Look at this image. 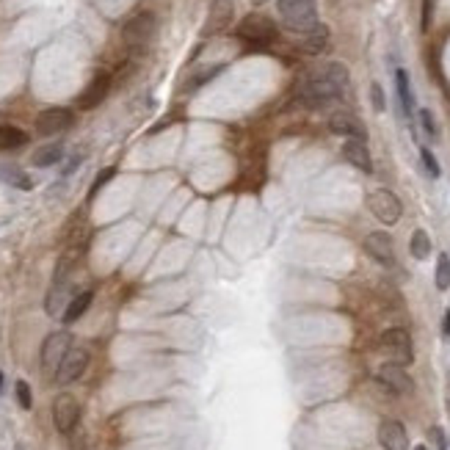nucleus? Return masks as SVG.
<instances>
[{
  "mask_svg": "<svg viewBox=\"0 0 450 450\" xmlns=\"http://www.w3.org/2000/svg\"><path fill=\"white\" fill-rule=\"evenodd\" d=\"M415 450H425V445H417V448H415Z\"/></svg>",
  "mask_w": 450,
  "mask_h": 450,
  "instance_id": "473e14b6",
  "label": "nucleus"
},
{
  "mask_svg": "<svg viewBox=\"0 0 450 450\" xmlns=\"http://www.w3.org/2000/svg\"><path fill=\"white\" fill-rule=\"evenodd\" d=\"M342 158L354 166V169L370 174L373 171V158H370V149H367L365 141L359 139H345L342 141Z\"/></svg>",
  "mask_w": 450,
  "mask_h": 450,
  "instance_id": "f3484780",
  "label": "nucleus"
},
{
  "mask_svg": "<svg viewBox=\"0 0 450 450\" xmlns=\"http://www.w3.org/2000/svg\"><path fill=\"white\" fill-rule=\"evenodd\" d=\"M370 97H373V108H376V111H384V91H381V86L379 83L370 86Z\"/></svg>",
  "mask_w": 450,
  "mask_h": 450,
  "instance_id": "c85d7f7f",
  "label": "nucleus"
},
{
  "mask_svg": "<svg viewBox=\"0 0 450 450\" xmlns=\"http://www.w3.org/2000/svg\"><path fill=\"white\" fill-rule=\"evenodd\" d=\"M379 442L384 450H409V434L403 428V422L384 420L379 425Z\"/></svg>",
  "mask_w": 450,
  "mask_h": 450,
  "instance_id": "dca6fc26",
  "label": "nucleus"
},
{
  "mask_svg": "<svg viewBox=\"0 0 450 450\" xmlns=\"http://www.w3.org/2000/svg\"><path fill=\"white\" fill-rule=\"evenodd\" d=\"M279 17L284 28L304 36L318 25V0H279Z\"/></svg>",
  "mask_w": 450,
  "mask_h": 450,
  "instance_id": "f03ea898",
  "label": "nucleus"
},
{
  "mask_svg": "<svg viewBox=\"0 0 450 450\" xmlns=\"http://www.w3.org/2000/svg\"><path fill=\"white\" fill-rule=\"evenodd\" d=\"M329 127H332V133H338V136H342V139L367 141V130H365V125H362V119H359V116H354V113H348V111L332 113Z\"/></svg>",
  "mask_w": 450,
  "mask_h": 450,
  "instance_id": "4468645a",
  "label": "nucleus"
},
{
  "mask_svg": "<svg viewBox=\"0 0 450 450\" xmlns=\"http://www.w3.org/2000/svg\"><path fill=\"white\" fill-rule=\"evenodd\" d=\"M448 390H450V387H448Z\"/></svg>",
  "mask_w": 450,
  "mask_h": 450,
  "instance_id": "f704fd0d",
  "label": "nucleus"
},
{
  "mask_svg": "<svg viewBox=\"0 0 450 450\" xmlns=\"http://www.w3.org/2000/svg\"><path fill=\"white\" fill-rule=\"evenodd\" d=\"M91 299H94V293L91 290H83V293H78V296H72L69 299V304H67V310H64V323H75L81 315H83L88 307H91Z\"/></svg>",
  "mask_w": 450,
  "mask_h": 450,
  "instance_id": "a211bd4d",
  "label": "nucleus"
},
{
  "mask_svg": "<svg viewBox=\"0 0 450 450\" xmlns=\"http://www.w3.org/2000/svg\"><path fill=\"white\" fill-rule=\"evenodd\" d=\"M367 210L381 221V224L393 226L400 221V216H403V204H400V199L395 197L393 191H387V188H376V191H370L367 194Z\"/></svg>",
  "mask_w": 450,
  "mask_h": 450,
  "instance_id": "20e7f679",
  "label": "nucleus"
},
{
  "mask_svg": "<svg viewBox=\"0 0 450 450\" xmlns=\"http://www.w3.org/2000/svg\"><path fill=\"white\" fill-rule=\"evenodd\" d=\"M442 335L450 338V310H445V318H442Z\"/></svg>",
  "mask_w": 450,
  "mask_h": 450,
  "instance_id": "2f4dec72",
  "label": "nucleus"
},
{
  "mask_svg": "<svg viewBox=\"0 0 450 450\" xmlns=\"http://www.w3.org/2000/svg\"><path fill=\"white\" fill-rule=\"evenodd\" d=\"M348 88V69L342 64H329L323 72H315L301 81V103L307 108H326L340 100Z\"/></svg>",
  "mask_w": 450,
  "mask_h": 450,
  "instance_id": "f257e3e1",
  "label": "nucleus"
},
{
  "mask_svg": "<svg viewBox=\"0 0 450 450\" xmlns=\"http://www.w3.org/2000/svg\"><path fill=\"white\" fill-rule=\"evenodd\" d=\"M69 348H72L69 332H53V335H47V340L42 342V370L56 376L58 365L64 362V357L69 354Z\"/></svg>",
  "mask_w": 450,
  "mask_h": 450,
  "instance_id": "0eeeda50",
  "label": "nucleus"
},
{
  "mask_svg": "<svg viewBox=\"0 0 450 450\" xmlns=\"http://www.w3.org/2000/svg\"><path fill=\"white\" fill-rule=\"evenodd\" d=\"M420 158H422V163H425V171H428V177H439L442 171H439V163H437V158L431 155V149H425L422 146L420 149Z\"/></svg>",
  "mask_w": 450,
  "mask_h": 450,
  "instance_id": "cd10ccee",
  "label": "nucleus"
},
{
  "mask_svg": "<svg viewBox=\"0 0 450 450\" xmlns=\"http://www.w3.org/2000/svg\"><path fill=\"white\" fill-rule=\"evenodd\" d=\"M395 91H398V100H400V108L406 116H412V108H415V97H412V86H409V75L403 69L395 72Z\"/></svg>",
  "mask_w": 450,
  "mask_h": 450,
  "instance_id": "aec40b11",
  "label": "nucleus"
},
{
  "mask_svg": "<svg viewBox=\"0 0 450 450\" xmlns=\"http://www.w3.org/2000/svg\"><path fill=\"white\" fill-rule=\"evenodd\" d=\"M14 390H17V400H20V406H23V409H30V406H33V395H30L28 381H17V384H14Z\"/></svg>",
  "mask_w": 450,
  "mask_h": 450,
  "instance_id": "bb28decb",
  "label": "nucleus"
},
{
  "mask_svg": "<svg viewBox=\"0 0 450 450\" xmlns=\"http://www.w3.org/2000/svg\"><path fill=\"white\" fill-rule=\"evenodd\" d=\"M81 420V403L75 400V395L61 393L53 400V422H56L58 434H72Z\"/></svg>",
  "mask_w": 450,
  "mask_h": 450,
  "instance_id": "6e6552de",
  "label": "nucleus"
},
{
  "mask_svg": "<svg viewBox=\"0 0 450 450\" xmlns=\"http://www.w3.org/2000/svg\"><path fill=\"white\" fill-rule=\"evenodd\" d=\"M409 252H412L415 260H428V254H431V238H428L425 229H415V232H412Z\"/></svg>",
  "mask_w": 450,
  "mask_h": 450,
  "instance_id": "b1692460",
  "label": "nucleus"
},
{
  "mask_svg": "<svg viewBox=\"0 0 450 450\" xmlns=\"http://www.w3.org/2000/svg\"><path fill=\"white\" fill-rule=\"evenodd\" d=\"M379 348L390 357V362H398V365H412L415 359V348H412V338L406 329H387L381 338H379Z\"/></svg>",
  "mask_w": 450,
  "mask_h": 450,
  "instance_id": "39448f33",
  "label": "nucleus"
},
{
  "mask_svg": "<svg viewBox=\"0 0 450 450\" xmlns=\"http://www.w3.org/2000/svg\"><path fill=\"white\" fill-rule=\"evenodd\" d=\"M232 20H235V6H232L229 0H213L202 33H204V36H219V33H224V30L232 25Z\"/></svg>",
  "mask_w": 450,
  "mask_h": 450,
  "instance_id": "9b49d317",
  "label": "nucleus"
},
{
  "mask_svg": "<svg viewBox=\"0 0 450 450\" xmlns=\"http://www.w3.org/2000/svg\"><path fill=\"white\" fill-rule=\"evenodd\" d=\"M254 3H265V0H254Z\"/></svg>",
  "mask_w": 450,
  "mask_h": 450,
  "instance_id": "72a5a7b5",
  "label": "nucleus"
},
{
  "mask_svg": "<svg viewBox=\"0 0 450 450\" xmlns=\"http://www.w3.org/2000/svg\"><path fill=\"white\" fill-rule=\"evenodd\" d=\"M431 439L437 442V448H439V450H448V442H445V431H442V428H431Z\"/></svg>",
  "mask_w": 450,
  "mask_h": 450,
  "instance_id": "c756f323",
  "label": "nucleus"
},
{
  "mask_svg": "<svg viewBox=\"0 0 450 450\" xmlns=\"http://www.w3.org/2000/svg\"><path fill=\"white\" fill-rule=\"evenodd\" d=\"M108 91H111V75H108V72H97V75L91 78V83L83 88V94L78 97V108H81V111L97 108V105L108 97Z\"/></svg>",
  "mask_w": 450,
  "mask_h": 450,
  "instance_id": "f8f14e48",
  "label": "nucleus"
},
{
  "mask_svg": "<svg viewBox=\"0 0 450 450\" xmlns=\"http://www.w3.org/2000/svg\"><path fill=\"white\" fill-rule=\"evenodd\" d=\"M376 379H379V384H384V387L395 395H406V393H412V390H415V384H412V379H409L406 367L398 365V362H384V365L379 367Z\"/></svg>",
  "mask_w": 450,
  "mask_h": 450,
  "instance_id": "9d476101",
  "label": "nucleus"
},
{
  "mask_svg": "<svg viewBox=\"0 0 450 450\" xmlns=\"http://www.w3.org/2000/svg\"><path fill=\"white\" fill-rule=\"evenodd\" d=\"M437 287H439V290H448L450 287V257L448 254H439V260H437Z\"/></svg>",
  "mask_w": 450,
  "mask_h": 450,
  "instance_id": "393cba45",
  "label": "nucleus"
},
{
  "mask_svg": "<svg viewBox=\"0 0 450 450\" xmlns=\"http://www.w3.org/2000/svg\"><path fill=\"white\" fill-rule=\"evenodd\" d=\"M365 252L384 268H393L395 265V246L393 238L387 232H370L365 238Z\"/></svg>",
  "mask_w": 450,
  "mask_h": 450,
  "instance_id": "ddd939ff",
  "label": "nucleus"
},
{
  "mask_svg": "<svg viewBox=\"0 0 450 450\" xmlns=\"http://www.w3.org/2000/svg\"><path fill=\"white\" fill-rule=\"evenodd\" d=\"M28 144V136L14 125H0V152H11Z\"/></svg>",
  "mask_w": 450,
  "mask_h": 450,
  "instance_id": "6ab92c4d",
  "label": "nucleus"
},
{
  "mask_svg": "<svg viewBox=\"0 0 450 450\" xmlns=\"http://www.w3.org/2000/svg\"><path fill=\"white\" fill-rule=\"evenodd\" d=\"M61 155H64V146L61 144H45V146H39L36 152H33V166H39V169H47V166H53L61 161Z\"/></svg>",
  "mask_w": 450,
  "mask_h": 450,
  "instance_id": "412c9836",
  "label": "nucleus"
},
{
  "mask_svg": "<svg viewBox=\"0 0 450 450\" xmlns=\"http://www.w3.org/2000/svg\"><path fill=\"white\" fill-rule=\"evenodd\" d=\"M152 36H155V17H152L149 11L136 14V17L127 20L125 28H122V39H125V45H127L133 53H141V50L149 45Z\"/></svg>",
  "mask_w": 450,
  "mask_h": 450,
  "instance_id": "423d86ee",
  "label": "nucleus"
},
{
  "mask_svg": "<svg viewBox=\"0 0 450 450\" xmlns=\"http://www.w3.org/2000/svg\"><path fill=\"white\" fill-rule=\"evenodd\" d=\"M111 177H113V169H105V171H103V174H100V177H97V180H94V185H91V191H100V188H103V185H105V183H108Z\"/></svg>",
  "mask_w": 450,
  "mask_h": 450,
  "instance_id": "7c9ffc66",
  "label": "nucleus"
},
{
  "mask_svg": "<svg viewBox=\"0 0 450 450\" xmlns=\"http://www.w3.org/2000/svg\"><path fill=\"white\" fill-rule=\"evenodd\" d=\"M238 39L246 42L249 47H257V50L271 47V45L277 42V25H274V20H268L265 14H249V17H243L241 25H238Z\"/></svg>",
  "mask_w": 450,
  "mask_h": 450,
  "instance_id": "7ed1b4c3",
  "label": "nucleus"
},
{
  "mask_svg": "<svg viewBox=\"0 0 450 450\" xmlns=\"http://www.w3.org/2000/svg\"><path fill=\"white\" fill-rule=\"evenodd\" d=\"M69 125H72V111L69 108H47V111H42L36 116V130L42 136L64 133Z\"/></svg>",
  "mask_w": 450,
  "mask_h": 450,
  "instance_id": "2eb2a0df",
  "label": "nucleus"
},
{
  "mask_svg": "<svg viewBox=\"0 0 450 450\" xmlns=\"http://www.w3.org/2000/svg\"><path fill=\"white\" fill-rule=\"evenodd\" d=\"M86 367H88V351L86 348H69V354L64 357V362L56 370V381L61 387H67V384H72L83 376Z\"/></svg>",
  "mask_w": 450,
  "mask_h": 450,
  "instance_id": "1a4fd4ad",
  "label": "nucleus"
},
{
  "mask_svg": "<svg viewBox=\"0 0 450 450\" xmlns=\"http://www.w3.org/2000/svg\"><path fill=\"white\" fill-rule=\"evenodd\" d=\"M0 180L14 185V188H20V191H30V185H33L28 174L23 169H17V166H0Z\"/></svg>",
  "mask_w": 450,
  "mask_h": 450,
  "instance_id": "5701e85b",
  "label": "nucleus"
},
{
  "mask_svg": "<svg viewBox=\"0 0 450 450\" xmlns=\"http://www.w3.org/2000/svg\"><path fill=\"white\" fill-rule=\"evenodd\" d=\"M326 45H329V28L326 25H315L310 33H304V50L312 53V56L323 53Z\"/></svg>",
  "mask_w": 450,
  "mask_h": 450,
  "instance_id": "4be33fe9",
  "label": "nucleus"
},
{
  "mask_svg": "<svg viewBox=\"0 0 450 450\" xmlns=\"http://www.w3.org/2000/svg\"><path fill=\"white\" fill-rule=\"evenodd\" d=\"M420 122H422V130H425L431 139H439V127H437V122H434V113L428 111V108H422V111H420Z\"/></svg>",
  "mask_w": 450,
  "mask_h": 450,
  "instance_id": "a878e982",
  "label": "nucleus"
}]
</instances>
